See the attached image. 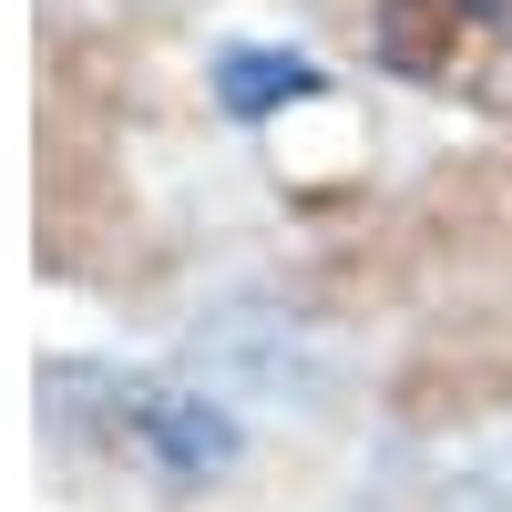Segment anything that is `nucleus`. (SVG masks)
<instances>
[{"mask_svg":"<svg viewBox=\"0 0 512 512\" xmlns=\"http://www.w3.org/2000/svg\"><path fill=\"white\" fill-rule=\"evenodd\" d=\"M369 62L410 93L512 113V0H369Z\"/></svg>","mask_w":512,"mask_h":512,"instance_id":"nucleus-1","label":"nucleus"},{"mask_svg":"<svg viewBox=\"0 0 512 512\" xmlns=\"http://www.w3.org/2000/svg\"><path fill=\"white\" fill-rule=\"evenodd\" d=\"M113 431H134V451L175 482H205V472L236 461V420L216 400H195V390H154V379H123L113 390Z\"/></svg>","mask_w":512,"mask_h":512,"instance_id":"nucleus-2","label":"nucleus"},{"mask_svg":"<svg viewBox=\"0 0 512 512\" xmlns=\"http://www.w3.org/2000/svg\"><path fill=\"white\" fill-rule=\"evenodd\" d=\"M216 103L236 113V123H267V113H287V103H318L328 93V72L308 62V52H277V41H236V52H216Z\"/></svg>","mask_w":512,"mask_h":512,"instance_id":"nucleus-3","label":"nucleus"}]
</instances>
